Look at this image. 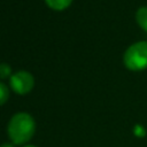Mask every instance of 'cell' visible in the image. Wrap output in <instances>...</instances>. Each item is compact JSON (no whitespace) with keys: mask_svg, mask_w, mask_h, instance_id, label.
Wrapping results in <instances>:
<instances>
[{"mask_svg":"<svg viewBox=\"0 0 147 147\" xmlns=\"http://www.w3.org/2000/svg\"><path fill=\"white\" fill-rule=\"evenodd\" d=\"M10 75V67L6 63H1L0 64V78L5 79Z\"/></svg>","mask_w":147,"mask_h":147,"instance_id":"7","label":"cell"},{"mask_svg":"<svg viewBox=\"0 0 147 147\" xmlns=\"http://www.w3.org/2000/svg\"><path fill=\"white\" fill-rule=\"evenodd\" d=\"M133 132H134V134H136V136H139V137H144V136H145V133H146L145 127H144V126H141V125H139V124L134 126Z\"/></svg>","mask_w":147,"mask_h":147,"instance_id":"8","label":"cell"},{"mask_svg":"<svg viewBox=\"0 0 147 147\" xmlns=\"http://www.w3.org/2000/svg\"><path fill=\"white\" fill-rule=\"evenodd\" d=\"M34 129L33 118L29 114L20 113L11 117L8 124V136L15 144H25L32 138Z\"/></svg>","mask_w":147,"mask_h":147,"instance_id":"1","label":"cell"},{"mask_svg":"<svg viewBox=\"0 0 147 147\" xmlns=\"http://www.w3.org/2000/svg\"><path fill=\"white\" fill-rule=\"evenodd\" d=\"M34 80L31 74L26 71H18L10 77V86L18 94H25L33 87Z\"/></svg>","mask_w":147,"mask_h":147,"instance_id":"3","label":"cell"},{"mask_svg":"<svg viewBox=\"0 0 147 147\" xmlns=\"http://www.w3.org/2000/svg\"><path fill=\"white\" fill-rule=\"evenodd\" d=\"M25 147H36V146H32V145H28V146H25Z\"/></svg>","mask_w":147,"mask_h":147,"instance_id":"10","label":"cell"},{"mask_svg":"<svg viewBox=\"0 0 147 147\" xmlns=\"http://www.w3.org/2000/svg\"><path fill=\"white\" fill-rule=\"evenodd\" d=\"M123 63L130 71L147 69V40H138L131 44L123 54Z\"/></svg>","mask_w":147,"mask_h":147,"instance_id":"2","label":"cell"},{"mask_svg":"<svg viewBox=\"0 0 147 147\" xmlns=\"http://www.w3.org/2000/svg\"><path fill=\"white\" fill-rule=\"evenodd\" d=\"M8 96H9V92H8L7 86L5 84L0 83V106L3 105L8 100Z\"/></svg>","mask_w":147,"mask_h":147,"instance_id":"6","label":"cell"},{"mask_svg":"<svg viewBox=\"0 0 147 147\" xmlns=\"http://www.w3.org/2000/svg\"><path fill=\"white\" fill-rule=\"evenodd\" d=\"M136 21L139 28L147 33V6H141L137 9Z\"/></svg>","mask_w":147,"mask_h":147,"instance_id":"4","label":"cell"},{"mask_svg":"<svg viewBox=\"0 0 147 147\" xmlns=\"http://www.w3.org/2000/svg\"><path fill=\"white\" fill-rule=\"evenodd\" d=\"M46 3L55 9V10H62V9H65L67 7L70 6V3L72 2V0H45Z\"/></svg>","mask_w":147,"mask_h":147,"instance_id":"5","label":"cell"},{"mask_svg":"<svg viewBox=\"0 0 147 147\" xmlns=\"http://www.w3.org/2000/svg\"><path fill=\"white\" fill-rule=\"evenodd\" d=\"M1 147H13L11 145H9V144H5V145H2Z\"/></svg>","mask_w":147,"mask_h":147,"instance_id":"9","label":"cell"}]
</instances>
